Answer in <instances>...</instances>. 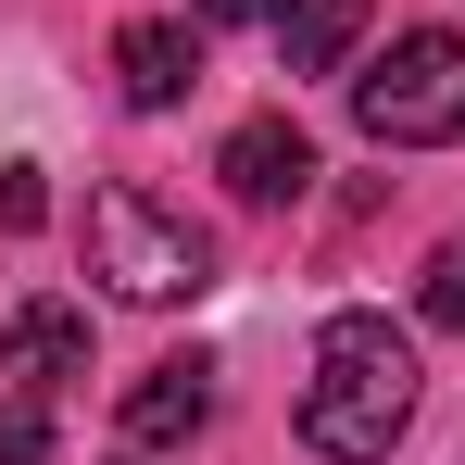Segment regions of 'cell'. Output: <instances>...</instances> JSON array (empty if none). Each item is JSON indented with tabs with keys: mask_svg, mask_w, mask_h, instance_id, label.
Wrapping results in <instances>:
<instances>
[{
	"mask_svg": "<svg viewBox=\"0 0 465 465\" xmlns=\"http://www.w3.org/2000/svg\"><path fill=\"white\" fill-rule=\"evenodd\" d=\"M402 428H415V340L390 314H327L302 378V440L327 465H390Z\"/></svg>",
	"mask_w": 465,
	"mask_h": 465,
	"instance_id": "obj_1",
	"label": "cell"
},
{
	"mask_svg": "<svg viewBox=\"0 0 465 465\" xmlns=\"http://www.w3.org/2000/svg\"><path fill=\"white\" fill-rule=\"evenodd\" d=\"M88 277H101L114 302L163 314V302H202V290H214V239L189 227V214H163L152 189H101V202H88Z\"/></svg>",
	"mask_w": 465,
	"mask_h": 465,
	"instance_id": "obj_2",
	"label": "cell"
},
{
	"mask_svg": "<svg viewBox=\"0 0 465 465\" xmlns=\"http://www.w3.org/2000/svg\"><path fill=\"white\" fill-rule=\"evenodd\" d=\"M352 126H365L378 152H440V139H465V38L453 25H402L378 64L352 76Z\"/></svg>",
	"mask_w": 465,
	"mask_h": 465,
	"instance_id": "obj_3",
	"label": "cell"
},
{
	"mask_svg": "<svg viewBox=\"0 0 465 465\" xmlns=\"http://www.w3.org/2000/svg\"><path fill=\"white\" fill-rule=\"evenodd\" d=\"M0 378L38 390V402H51V390H76V378H88V314L51 302V290H38V302H13V327H0Z\"/></svg>",
	"mask_w": 465,
	"mask_h": 465,
	"instance_id": "obj_4",
	"label": "cell"
},
{
	"mask_svg": "<svg viewBox=\"0 0 465 465\" xmlns=\"http://www.w3.org/2000/svg\"><path fill=\"white\" fill-rule=\"evenodd\" d=\"M114 88H126L139 114H176V101L202 88V25H176V13H139V25L114 38Z\"/></svg>",
	"mask_w": 465,
	"mask_h": 465,
	"instance_id": "obj_5",
	"label": "cell"
},
{
	"mask_svg": "<svg viewBox=\"0 0 465 465\" xmlns=\"http://www.w3.org/2000/svg\"><path fill=\"white\" fill-rule=\"evenodd\" d=\"M214 176H227L252 214H264V202H302V189H314V139L290 126V114H252V126H227Z\"/></svg>",
	"mask_w": 465,
	"mask_h": 465,
	"instance_id": "obj_6",
	"label": "cell"
},
{
	"mask_svg": "<svg viewBox=\"0 0 465 465\" xmlns=\"http://www.w3.org/2000/svg\"><path fill=\"white\" fill-rule=\"evenodd\" d=\"M202 428H214V365H202V352H163L152 378L126 390V440L163 453V440H202Z\"/></svg>",
	"mask_w": 465,
	"mask_h": 465,
	"instance_id": "obj_7",
	"label": "cell"
},
{
	"mask_svg": "<svg viewBox=\"0 0 465 465\" xmlns=\"http://www.w3.org/2000/svg\"><path fill=\"white\" fill-rule=\"evenodd\" d=\"M352 38H365V0H290V13H277L290 76H340V64H352Z\"/></svg>",
	"mask_w": 465,
	"mask_h": 465,
	"instance_id": "obj_8",
	"label": "cell"
},
{
	"mask_svg": "<svg viewBox=\"0 0 465 465\" xmlns=\"http://www.w3.org/2000/svg\"><path fill=\"white\" fill-rule=\"evenodd\" d=\"M38 453H51V402L0 378V465H38Z\"/></svg>",
	"mask_w": 465,
	"mask_h": 465,
	"instance_id": "obj_9",
	"label": "cell"
},
{
	"mask_svg": "<svg viewBox=\"0 0 465 465\" xmlns=\"http://www.w3.org/2000/svg\"><path fill=\"white\" fill-rule=\"evenodd\" d=\"M415 302H428V327H465V239L428 252V290H415Z\"/></svg>",
	"mask_w": 465,
	"mask_h": 465,
	"instance_id": "obj_10",
	"label": "cell"
},
{
	"mask_svg": "<svg viewBox=\"0 0 465 465\" xmlns=\"http://www.w3.org/2000/svg\"><path fill=\"white\" fill-rule=\"evenodd\" d=\"M51 214V189H38V163H0V239H25Z\"/></svg>",
	"mask_w": 465,
	"mask_h": 465,
	"instance_id": "obj_11",
	"label": "cell"
},
{
	"mask_svg": "<svg viewBox=\"0 0 465 465\" xmlns=\"http://www.w3.org/2000/svg\"><path fill=\"white\" fill-rule=\"evenodd\" d=\"M290 0H202V25H277Z\"/></svg>",
	"mask_w": 465,
	"mask_h": 465,
	"instance_id": "obj_12",
	"label": "cell"
}]
</instances>
